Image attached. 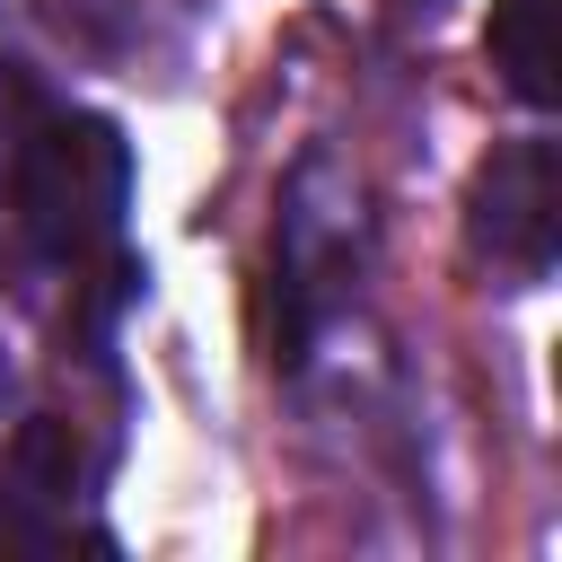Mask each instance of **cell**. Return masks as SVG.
Segmentation results:
<instances>
[{
    "instance_id": "2",
    "label": "cell",
    "mask_w": 562,
    "mask_h": 562,
    "mask_svg": "<svg viewBox=\"0 0 562 562\" xmlns=\"http://www.w3.org/2000/svg\"><path fill=\"white\" fill-rule=\"evenodd\" d=\"M465 246L509 290H536L553 272V255H562V149L553 140H509V149H492L474 167Z\"/></svg>"
},
{
    "instance_id": "1",
    "label": "cell",
    "mask_w": 562,
    "mask_h": 562,
    "mask_svg": "<svg viewBox=\"0 0 562 562\" xmlns=\"http://www.w3.org/2000/svg\"><path fill=\"white\" fill-rule=\"evenodd\" d=\"M18 228L53 255V263H105L123 237V202H132V140L105 114H44V132L26 140L18 176Z\"/></svg>"
},
{
    "instance_id": "3",
    "label": "cell",
    "mask_w": 562,
    "mask_h": 562,
    "mask_svg": "<svg viewBox=\"0 0 562 562\" xmlns=\"http://www.w3.org/2000/svg\"><path fill=\"white\" fill-rule=\"evenodd\" d=\"M501 88L518 105H562V44H553V0H492V35H483Z\"/></svg>"
},
{
    "instance_id": "5",
    "label": "cell",
    "mask_w": 562,
    "mask_h": 562,
    "mask_svg": "<svg viewBox=\"0 0 562 562\" xmlns=\"http://www.w3.org/2000/svg\"><path fill=\"white\" fill-rule=\"evenodd\" d=\"M0 395H9V351H0Z\"/></svg>"
},
{
    "instance_id": "4",
    "label": "cell",
    "mask_w": 562,
    "mask_h": 562,
    "mask_svg": "<svg viewBox=\"0 0 562 562\" xmlns=\"http://www.w3.org/2000/svg\"><path fill=\"white\" fill-rule=\"evenodd\" d=\"M44 114H53V97L35 88V70H26V61H0V184L18 176L26 140L44 132Z\"/></svg>"
}]
</instances>
